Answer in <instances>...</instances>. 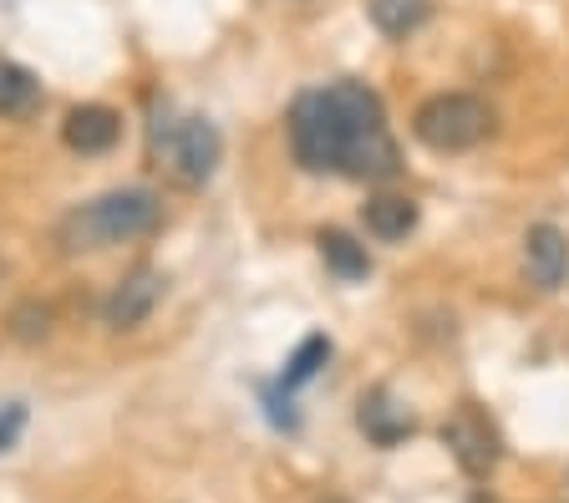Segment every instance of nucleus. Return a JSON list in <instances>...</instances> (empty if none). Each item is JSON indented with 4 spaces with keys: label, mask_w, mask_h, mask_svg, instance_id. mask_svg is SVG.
Wrapping results in <instances>:
<instances>
[{
    "label": "nucleus",
    "mask_w": 569,
    "mask_h": 503,
    "mask_svg": "<svg viewBox=\"0 0 569 503\" xmlns=\"http://www.w3.org/2000/svg\"><path fill=\"white\" fill-rule=\"evenodd\" d=\"M290 153L306 173H341L356 183H387L402 173V148L387 128V108L367 82H326L290 102Z\"/></svg>",
    "instance_id": "nucleus-1"
},
{
    "label": "nucleus",
    "mask_w": 569,
    "mask_h": 503,
    "mask_svg": "<svg viewBox=\"0 0 569 503\" xmlns=\"http://www.w3.org/2000/svg\"><path fill=\"white\" fill-rule=\"evenodd\" d=\"M158 224H163V199L153 189H112L71 209L57 224V244L67 254H97L112 244L148 240L158 234Z\"/></svg>",
    "instance_id": "nucleus-2"
},
{
    "label": "nucleus",
    "mask_w": 569,
    "mask_h": 503,
    "mask_svg": "<svg viewBox=\"0 0 569 503\" xmlns=\"http://www.w3.org/2000/svg\"><path fill=\"white\" fill-rule=\"evenodd\" d=\"M148 153L153 168H163V179L178 189H203V183L219 173V158H224V138L209 118L199 112H153V128H148Z\"/></svg>",
    "instance_id": "nucleus-3"
},
{
    "label": "nucleus",
    "mask_w": 569,
    "mask_h": 503,
    "mask_svg": "<svg viewBox=\"0 0 569 503\" xmlns=\"http://www.w3.org/2000/svg\"><path fill=\"white\" fill-rule=\"evenodd\" d=\"M412 132L417 143L432 148V153H473L493 132V108L473 92H438L417 108Z\"/></svg>",
    "instance_id": "nucleus-4"
},
{
    "label": "nucleus",
    "mask_w": 569,
    "mask_h": 503,
    "mask_svg": "<svg viewBox=\"0 0 569 503\" xmlns=\"http://www.w3.org/2000/svg\"><path fill=\"white\" fill-rule=\"evenodd\" d=\"M442 447L458 457V467L468 479H488L503 457V437H498L493 418H488L478 402H458L452 418L442 422Z\"/></svg>",
    "instance_id": "nucleus-5"
},
{
    "label": "nucleus",
    "mask_w": 569,
    "mask_h": 503,
    "mask_svg": "<svg viewBox=\"0 0 569 503\" xmlns=\"http://www.w3.org/2000/svg\"><path fill=\"white\" fill-rule=\"evenodd\" d=\"M163 290H168L163 270H153V264H138V270H132V275L122 280V285L112 290V295H107L102 321L112 325V331H138V325L158 311Z\"/></svg>",
    "instance_id": "nucleus-6"
},
{
    "label": "nucleus",
    "mask_w": 569,
    "mask_h": 503,
    "mask_svg": "<svg viewBox=\"0 0 569 503\" xmlns=\"http://www.w3.org/2000/svg\"><path fill=\"white\" fill-rule=\"evenodd\" d=\"M122 138V118L112 108H102V102H87V108H71L67 122H61V143L71 148V153L82 158H97V153H112Z\"/></svg>",
    "instance_id": "nucleus-7"
},
{
    "label": "nucleus",
    "mask_w": 569,
    "mask_h": 503,
    "mask_svg": "<svg viewBox=\"0 0 569 503\" xmlns=\"http://www.w3.org/2000/svg\"><path fill=\"white\" fill-rule=\"evenodd\" d=\"M523 264H529V280L539 290H559L569 280V240L565 229L555 224H533L523 234Z\"/></svg>",
    "instance_id": "nucleus-8"
},
{
    "label": "nucleus",
    "mask_w": 569,
    "mask_h": 503,
    "mask_svg": "<svg viewBox=\"0 0 569 503\" xmlns=\"http://www.w3.org/2000/svg\"><path fill=\"white\" fill-rule=\"evenodd\" d=\"M356 427L367 432L377 447H397L402 437H412V412L397 402V396L387 392V386H377V392L361 396V412H356Z\"/></svg>",
    "instance_id": "nucleus-9"
},
{
    "label": "nucleus",
    "mask_w": 569,
    "mask_h": 503,
    "mask_svg": "<svg viewBox=\"0 0 569 503\" xmlns=\"http://www.w3.org/2000/svg\"><path fill=\"white\" fill-rule=\"evenodd\" d=\"M361 224H367L371 240L397 244L417 229V204L402 199V193H377V199H367V209H361Z\"/></svg>",
    "instance_id": "nucleus-10"
},
{
    "label": "nucleus",
    "mask_w": 569,
    "mask_h": 503,
    "mask_svg": "<svg viewBox=\"0 0 569 503\" xmlns=\"http://www.w3.org/2000/svg\"><path fill=\"white\" fill-rule=\"evenodd\" d=\"M36 112H41V82L26 72L21 61L0 57V118L26 122V118H36Z\"/></svg>",
    "instance_id": "nucleus-11"
},
{
    "label": "nucleus",
    "mask_w": 569,
    "mask_h": 503,
    "mask_svg": "<svg viewBox=\"0 0 569 503\" xmlns=\"http://www.w3.org/2000/svg\"><path fill=\"white\" fill-rule=\"evenodd\" d=\"M316 244H320V260H326V270H331L336 280H367L371 275L367 244H356L346 229H320Z\"/></svg>",
    "instance_id": "nucleus-12"
},
{
    "label": "nucleus",
    "mask_w": 569,
    "mask_h": 503,
    "mask_svg": "<svg viewBox=\"0 0 569 503\" xmlns=\"http://www.w3.org/2000/svg\"><path fill=\"white\" fill-rule=\"evenodd\" d=\"M367 16L381 37H412L432 21V0H367Z\"/></svg>",
    "instance_id": "nucleus-13"
},
{
    "label": "nucleus",
    "mask_w": 569,
    "mask_h": 503,
    "mask_svg": "<svg viewBox=\"0 0 569 503\" xmlns=\"http://www.w3.org/2000/svg\"><path fill=\"white\" fill-rule=\"evenodd\" d=\"M331 361V341L326 335H306L296 346V356L284 361V372H280V386L284 392H296V386H306L310 376H320V366Z\"/></svg>",
    "instance_id": "nucleus-14"
},
{
    "label": "nucleus",
    "mask_w": 569,
    "mask_h": 503,
    "mask_svg": "<svg viewBox=\"0 0 569 503\" xmlns=\"http://www.w3.org/2000/svg\"><path fill=\"white\" fill-rule=\"evenodd\" d=\"M11 331L21 335V341H41V335L51 331V305H21V311L11 315Z\"/></svg>",
    "instance_id": "nucleus-15"
},
{
    "label": "nucleus",
    "mask_w": 569,
    "mask_h": 503,
    "mask_svg": "<svg viewBox=\"0 0 569 503\" xmlns=\"http://www.w3.org/2000/svg\"><path fill=\"white\" fill-rule=\"evenodd\" d=\"M21 427H26V402H6V408H0V453L16 447Z\"/></svg>",
    "instance_id": "nucleus-16"
},
{
    "label": "nucleus",
    "mask_w": 569,
    "mask_h": 503,
    "mask_svg": "<svg viewBox=\"0 0 569 503\" xmlns=\"http://www.w3.org/2000/svg\"><path fill=\"white\" fill-rule=\"evenodd\" d=\"M320 503H341V499H320Z\"/></svg>",
    "instance_id": "nucleus-17"
}]
</instances>
